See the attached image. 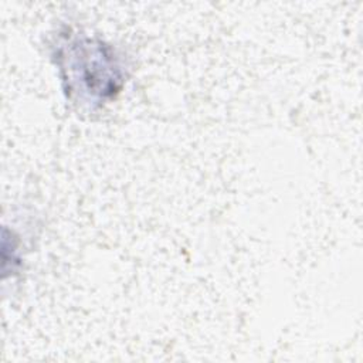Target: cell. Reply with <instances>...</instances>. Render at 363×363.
Wrapping results in <instances>:
<instances>
[{"label": "cell", "mask_w": 363, "mask_h": 363, "mask_svg": "<svg viewBox=\"0 0 363 363\" xmlns=\"http://www.w3.org/2000/svg\"><path fill=\"white\" fill-rule=\"evenodd\" d=\"M50 48L62 91L79 109H99L122 92L128 67L111 43L65 27L54 35Z\"/></svg>", "instance_id": "obj_1"}]
</instances>
